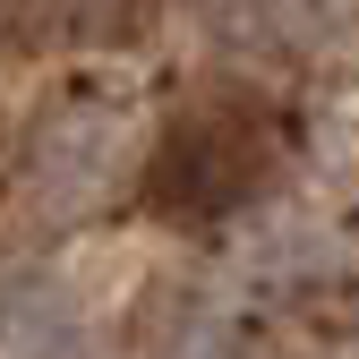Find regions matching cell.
<instances>
[{"instance_id":"cell-1","label":"cell","mask_w":359,"mask_h":359,"mask_svg":"<svg viewBox=\"0 0 359 359\" xmlns=\"http://www.w3.org/2000/svg\"><path fill=\"white\" fill-rule=\"evenodd\" d=\"M265 128L248 111H189L171 120V137L154 146L137 197L163 214V222H214V214H240L257 189H265Z\"/></svg>"},{"instance_id":"cell-2","label":"cell","mask_w":359,"mask_h":359,"mask_svg":"<svg viewBox=\"0 0 359 359\" xmlns=\"http://www.w3.org/2000/svg\"><path fill=\"white\" fill-rule=\"evenodd\" d=\"M0 359H86L77 308L52 291H9L0 299Z\"/></svg>"}]
</instances>
